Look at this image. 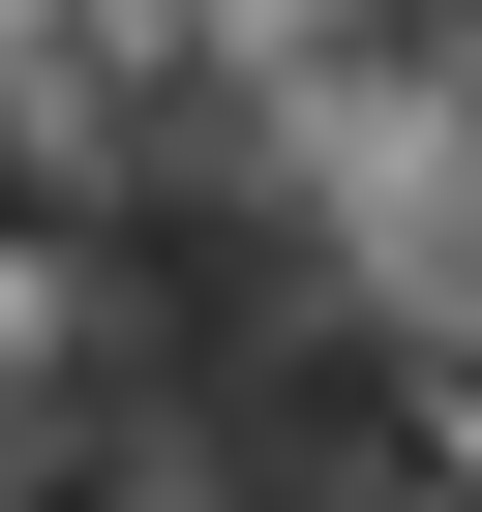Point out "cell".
I'll list each match as a JSON object with an SVG mask.
<instances>
[{"label": "cell", "instance_id": "1", "mask_svg": "<svg viewBox=\"0 0 482 512\" xmlns=\"http://www.w3.org/2000/svg\"><path fill=\"white\" fill-rule=\"evenodd\" d=\"M0 181H31V91H0Z\"/></svg>", "mask_w": 482, "mask_h": 512}]
</instances>
